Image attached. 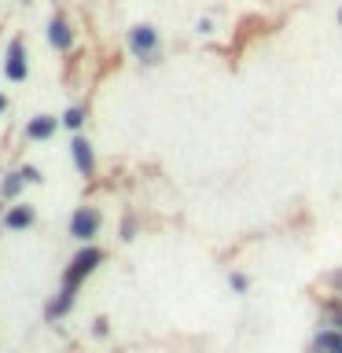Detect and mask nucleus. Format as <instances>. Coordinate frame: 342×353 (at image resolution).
Wrapping results in <instances>:
<instances>
[{"label": "nucleus", "mask_w": 342, "mask_h": 353, "mask_svg": "<svg viewBox=\"0 0 342 353\" xmlns=\"http://www.w3.org/2000/svg\"><path fill=\"white\" fill-rule=\"evenodd\" d=\"M99 258H103V254H99L96 247H85V250H81V254H77V258L70 261V269H66L63 291H77V283H81L85 276L96 269V265H99Z\"/></svg>", "instance_id": "f257e3e1"}, {"label": "nucleus", "mask_w": 342, "mask_h": 353, "mask_svg": "<svg viewBox=\"0 0 342 353\" xmlns=\"http://www.w3.org/2000/svg\"><path fill=\"white\" fill-rule=\"evenodd\" d=\"M129 44H132V52H137V55L151 59L154 48H159V33H154L151 26H137V30H129Z\"/></svg>", "instance_id": "f03ea898"}, {"label": "nucleus", "mask_w": 342, "mask_h": 353, "mask_svg": "<svg viewBox=\"0 0 342 353\" xmlns=\"http://www.w3.org/2000/svg\"><path fill=\"white\" fill-rule=\"evenodd\" d=\"M99 228V217L92 214V210H77V214L70 217V236L74 239H92Z\"/></svg>", "instance_id": "7ed1b4c3"}, {"label": "nucleus", "mask_w": 342, "mask_h": 353, "mask_svg": "<svg viewBox=\"0 0 342 353\" xmlns=\"http://www.w3.org/2000/svg\"><path fill=\"white\" fill-rule=\"evenodd\" d=\"M4 70H8V77H15V81H22V77H26V55H22V41H11Z\"/></svg>", "instance_id": "20e7f679"}, {"label": "nucleus", "mask_w": 342, "mask_h": 353, "mask_svg": "<svg viewBox=\"0 0 342 353\" xmlns=\"http://www.w3.org/2000/svg\"><path fill=\"white\" fill-rule=\"evenodd\" d=\"M70 154H74V162H77V170H81L85 176L92 173V148H88V143L77 137L74 143H70Z\"/></svg>", "instance_id": "39448f33"}, {"label": "nucleus", "mask_w": 342, "mask_h": 353, "mask_svg": "<svg viewBox=\"0 0 342 353\" xmlns=\"http://www.w3.org/2000/svg\"><path fill=\"white\" fill-rule=\"evenodd\" d=\"M48 37H52V44H55L59 52H66V48H70V41H74V30L66 26L63 19H55L52 26H48Z\"/></svg>", "instance_id": "423d86ee"}, {"label": "nucleus", "mask_w": 342, "mask_h": 353, "mask_svg": "<svg viewBox=\"0 0 342 353\" xmlns=\"http://www.w3.org/2000/svg\"><path fill=\"white\" fill-rule=\"evenodd\" d=\"M4 225H8V228H26V225H33V210H30V206H11L8 217H4Z\"/></svg>", "instance_id": "0eeeda50"}, {"label": "nucleus", "mask_w": 342, "mask_h": 353, "mask_svg": "<svg viewBox=\"0 0 342 353\" xmlns=\"http://www.w3.org/2000/svg\"><path fill=\"white\" fill-rule=\"evenodd\" d=\"M52 129H55V121H52V118H44V114L30 121V137H33V140H44V137H52Z\"/></svg>", "instance_id": "6e6552de"}, {"label": "nucleus", "mask_w": 342, "mask_h": 353, "mask_svg": "<svg viewBox=\"0 0 342 353\" xmlns=\"http://www.w3.org/2000/svg\"><path fill=\"white\" fill-rule=\"evenodd\" d=\"M22 184H26V176H22V173H8V181H4V195H8V199H15V195L22 192Z\"/></svg>", "instance_id": "1a4fd4ad"}, {"label": "nucleus", "mask_w": 342, "mask_h": 353, "mask_svg": "<svg viewBox=\"0 0 342 353\" xmlns=\"http://www.w3.org/2000/svg\"><path fill=\"white\" fill-rule=\"evenodd\" d=\"M81 118H85L81 107H70V110L63 114V125H66V129H77V125H81Z\"/></svg>", "instance_id": "9d476101"}, {"label": "nucleus", "mask_w": 342, "mask_h": 353, "mask_svg": "<svg viewBox=\"0 0 342 353\" xmlns=\"http://www.w3.org/2000/svg\"><path fill=\"white\" fill-rule=\"evenodd\" d=\"M132 236H137V221H121V239H132Z\"/></svg>", "instance_id": "9b49d317"}, {"label": "nucleus", "mask_w": 342, "mask_h": 353, "mask_svg": "<svg viewBox=\"0 0 342 353\" xmlns=\"http://www.w3.org/2000/svg\"><path fill=\"white\" fill-rule=\"evenodd\" d=\"M199 33H203V37H210V33H214V19H203V22H199Z\"/></svg>", "instance_id": "f8f14e48"}, {"label": "nucleus", "mask_w": 342, "mask_h": 353, "mask_svg": "<svg viewBox=\"0 0 342 353\" xmlns=\"http://www.w3.org/2000/svg\"><path fill=\"white\" fill-rule=\"evenodd\" d=\"M232 287H236V291H247V276L236 272V276H232Z\"/></svg>", "instance_id": "ddd939ff"}, {"label": "nucleus", "mask_w": 342, "mask_h": 353, "mask_svg": "<svg viewBox=\"0 0 342 353\" xmlns=\"http://www.w3.org/2000/svg\"><path fill=\"white\" fill-rule=\"evenodd\" d=\"M22 176H26V181H41V173L33 170V165H26V170H22Z\"/></svg>", "instance_id": "4468645a"}, {"label": "nucleus", "mask_w": 342, "mask_h": 353, "mask_svg": "<svg viewBox=\"0 0 342 353\" xmlns=\"http://www.w3.org/2000/svg\"><path fill=\"white\" fill-rule=\"evenodd\" d=\"M4 107H8V99H4V96H0V114H4Z\"/></svg>", "instance_id": "2eb2a0df"}, {"label": "nucleus", "mask_w": 342, "mask_h": 353, "mask_svg": "<svg viewBox=\"0 0 342 353\" xmlns=\"http://www.w3.org/2000/svg\"><path fill=\"white\" fill-rule=\"evenodd\" d=\"M339 22H342V15H339Z\"/></svg>", "instance_id": "dca6fc26"}]
</instances>
